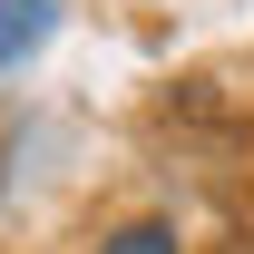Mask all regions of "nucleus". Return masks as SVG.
I'll use <instances>...</instances> for the list:
<instances>
[{
	"label": "nucleus",
	"instance_id": "obj_1",
	"mask_svg": "<svg viewBox=\"0 0 254 254\" xmlns=\"http://www.w3.org/2000/svg\"><path fill=\"white\" fill-rule=\"evenodd\" d=\"M118 254H166V235H127V245Z\"/></svg>",
	"mask_w": 254,
	"mask_h": 254
}]
</instances>
